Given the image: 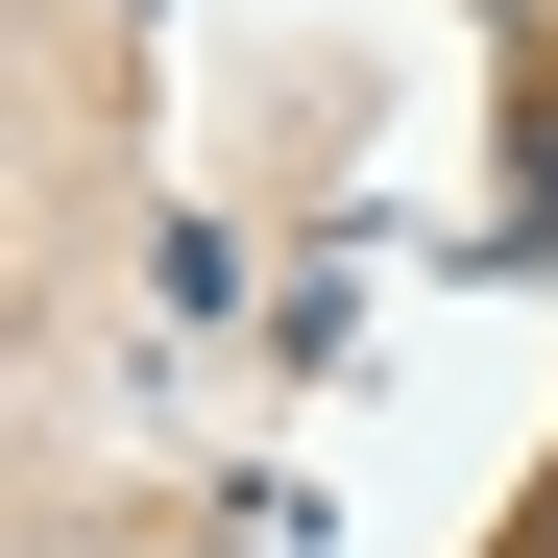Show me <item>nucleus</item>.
Here are the masks:
<instances>
[{"instance_id":"1","label":"nucleus","mask_w":558,"mask_h":558,"mask_svg":"<svg viewBox=\"0 0 558 558\" xmlns=\"http://www.w3.org/2000/svg\"><path fill=\"white\" fill-rule=\"evenodd\" d=\"M534 558H558V534H534Z\"/></svg>"}]
</instances>
